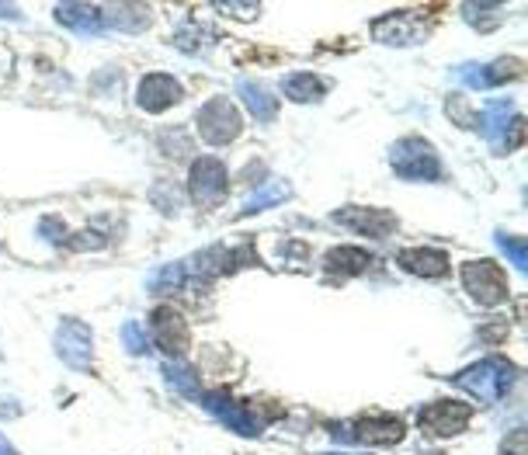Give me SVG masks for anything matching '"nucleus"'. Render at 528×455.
Returning <instances> with one entry per match:
<instances>
[{
    "label": "nucleus",
    "mask_w": 528,
    "mask_h": 455,
    "mask_svg": "<svg viewBox=\"0 0 528 455\" xmlns=\"http://www.w3.org/2000/svg\"><path fill=\"white\" fill-rule=\"evenodd\" d=\"M515 379H518L515 365L504 362V358H497V355H490V358H483V362H476V365H469V369L456 372V376H452V383H456L462 393L473 396V400L497 403V400H504V396L511 393Z\"/></svg>",
    "instance_id": "f257e3e1"
},
{
    "label": "nucleus",
    "mask_w": 528,
    "mask_h": 455,
    "mask_svg": "<svg viewBox=\"0 0 528 455\" xmlns=\"http://www.w3.org/2000/svg\"><path fill=\"white\" fill-rule=\"evenodd\" d=\"M476 129L487 136V143L494 146V153H511L522 146L525 139V122L522 115L515 112V105H511L508 98H494L487 101V105L480 108V115H476L473 122Z\"/></svg>",
    "instance_id": "f03ea898"
},
{
    "label": "nucleus",
    "mask_w": 528,
    "mask_h": 455,
    "mask_svg": "<svg viewBox=\"0 0 528 455\" xmlns=\"http://www.w3.org/2000/svg\"><path fill=\"white\" fill-rule=\"evenodd\" d=\"M390 164L403 181H442V160H438L435 146L421 136H407L390 150Z\"/></svg>",
    "instance_id": "7ed1b4c3"
},
{
    "label": "nucleus",
    "mask_w": 528,
    "mask_h": 455,
    "mask_svg": "<svg viewBox=\"0 0 528 455\" xmlns=\"http://www.w3.org/2000/svg\"><path fill=\"white\" fill-rule=\"evenodd\" d=\"M462 289L469 292L476 306H501L508 299V278H504L501 264L480 258V261H466L462 264Z\"/></svg>",
    "instance_id": "20e7f679"
},
{
    "label": "nucleus",
    "mask_w": 528,
    "mask_h": 455,
    "mask_svg": "<svg viewBox=\"0 0 528 455\" xmlns=\"http://www.w3.org/2000/svg\"><path fill=\"white\" fill-rule=\"evenodd\" d=\"M334 442L341 445H396L403 442V421L390 414H369L358 417L351 424H341L334 428Z\"/></svg>",
    "instance_id": "39448f33"
},
{
    "label": "nucleus",
    "mask_w": 528,
    "mask_h": 455,
    "mask_svg": "<svg viewBox=\"0 0 528 455\" xmlns=\"http://www.w3.org/2000/svg\"><path fill=\"white\" fill-rule=\"evenodd\" d=\"M473 421V407L462 400H435L417 410V428L428 438H456Z\"/></svg>",
    "instance_id": "423d86ee"
},
{
    "label": "nucleus",
    "mask_w": 528,
    "mask_h": 455,
    "mask_svg": "<svg viewBox=\"0 0 528 455\" xmlns=\"http://www.w3.org/2000/svg\"><path fill=\"white\" fill-rule=\"evenodd\" d=\"M188 192H192L198 209H216L230 192V174L219 157H198L188 171Z\"/></svg>",
    "instance_id": "0eeeda50"
},
{
    "label": "nucleus",
    "mask_w": 528,
    "mask_h": 455,
    "mask_svg": "<svg viewBox=\"0 0 528 455\" xmlns=\"http://www.w3.org/2000/svg\"><path fill=\"white\" fill-rule=\"evenodd\" d=\"M195 129H198V136H202L205 143L226 146V143H233V139L240 136L244 122H240V112L230 105V101H226V98H212V101H205V105L198 108Z\"/></svg>",
    "instance_id": "6e6552de"
},
{
    "label": "nucleus",
    "mask_w": 528,
    "mask_h": 455,
    "mask_svg": "<svg viewBox=\"0 0 528 455\" xmlns=\"http://www.w3.org/2000/svg\"><path fill=\"white\" fill-rule=\"evenodd\" d=\"M369 32L379 46L410 49V46H421V42L428 39V21H424L421 14L396 11V14H383V18L372 21Z\"/></svg>",
    "instance_id": "1a4fd4ad"
},
{
    "label": "nucleus",
    "mask_w": 528,
    "mask_h": 455,
    "mask_svg": "<svg viewBox=\"0 0 528 455\" xmlns=\"http://www.w3.org/2000/svg\"><path fill=\"white\" fill-rule=\"evenodd\" d=\"M150 334H153V344L167 358H185L188 348H192V330H188L185 317L174 306H157L150 313Z\"/></svg>",
    "instance_id": "9d476101"
},
{
    "label": "nucleus",
    "mask_w": 528,
    "mask_h": 455,
    "mask_svg": "<svg viewBox=\"0 0 528 455\" xmlns=\"http://www.w3.org/2000/svg\"><path fill=\"white\" fill-rule=\"evenodd\" d=\"M56 355L63 358L70 369L77 372H87L94 365V337H91V327L84 320H73L66 317L60 320L56 327Z\"/></svg>",
    "instance_id": "9b49d317"
},
{
    "label": "nucleus",
    "mask_w": 528,
    "mask_h": 455,
    "mask_svg": "<svg viewBox=\"0 0 528 455\" xmlns=\"http://www.w3.org/2000/svg\"><path fill=\"white\" fill-rule=\"evenodd\" d=\"M334 223L344 226V230L358 233V237L369 240H386L396 233V216L386 209H358V205H344V209L334 212Z\"/></svg>",
    "instance_id": "f8f14e48"
},
{
    "label": "nucleus",
    "mask_w": 528,
    "mask_h": 455,
    "mask_svg": "<svg viewBox=\"0 0 528 455\" xmlns=\"http://www.w3.org/2000/svg\"><path fill=\"white\" fill-rule=\"evenodd\" d=\"M202 403H205V410L216 417V421H223L226 428L233 431V435H240V438H258L261 435V421L254 417V410L244 407V403H237L233 396L205 393Z\"/></svg>",
    "instance_id": "ddd939ff"
},
{
    "label": "nucleus",
    "mask_w": 528,
    "mask_h": 455,
    "mask_svg": "<svg viewBox=\"0 0 528 455\" xmlns=\"http://www.w3.org/2000/svg\"><path fill=\"white\" fill-rule=\"evenodd\" d=\"M181 98H185V87H181V80H174L171 73H146L136 87V105L150 115H160V112H167V108L181 105Z\"/></svg>",
    "instance_id": "4468645a"
},
{
    "label": "nucleus",
    "mask_w": 528,
    "mask_h": 455,
    "mask_svg": "<svg viewBox=\"0 0 528 455\" xmlns=\"http://www.w3.org/2000/svg\"><path fill=\"white\" fill-rule=\"evenodd\" d=\"M518 73H522V63L518 60H494V63H462L452 70V77H456L459 84L483 91V87H497V84H504V80H515Z\"/></svg>",
    "instance_id": "2eb2a0df"
},
{
    "label": "nucleus",
    "mask_w": 528,
    "mask_h": 455,
    "mask_svg": "<svg viewBox=\"0 0 528 455\" xmlns=\"http://www.w3.org/2000/svg\"><path fill=\"white\" fill-rule=\"evenodd\" d=\"M396 264L410 275H421V278H442L449 275V254L438 251V247H403L396 254Z\"/></svg>",
    "instance_id": "dca6fc26"
},
{
    "label": "nucleus",
    "mask_w": 528,
    "mask_h": 455,
    "mask_svg": "<svg viewBox=\"0 0 528 455\" xmlns=\"http://www.w3.org/2000/svg\"><path fill=\"white\" fill-rule=\"evenodd\" d=\"M101 25L105 28H119V32H146L153 25V11L143 4H112V7H101Z\"/></svg>",
    "instance_id": "f3484780"
},
{
    "label": "nucleus",
    "mask_w": 528,
    "mask_h": 455,
    "mask_svg": "<svg viewBox=\"0 0 528 455\" xmlns=\"http://www.w3.org/2000/svg\"><path fill=\"white\" fill-rule=\"evenodd\" d=\"M53 14L63 28H70L77 35H98L105 28L101 25V7L94 4H56Z\"/></svg>",
    "instance_id": "a211bd4d"
},
{
    "label": "nucleus",
    "mask_w": 528,
    "mask_h": 455,
    "mask_svg": "<svg viewBox=\"0 0 528 455\" xmlns=\"http://www.w3.org/2000/svg\"><path fill=\"white\" fill-rule=\"evenodd\" d=\"M282 94L289 101H296V105H313V101H320L327 94V80H320L317 73L296 70L282 80Z\"/></svg>",
    "instance_id": "6ab92c4d"
},
{
    "label": "nucleus",
    "mask_w": 528,
    "mask_h": 455,
    "mask_svg": "<svg viewBox=\"0 0 528 455\" xmlns=\"http://www.w3.org/2000/svg\"><path fill=\"white\" fill-rule=\"evenodd\" d=\"M237 91H240V98L247 101V108H251L254 122H271L278 115V98L261 84V80H247L244 77L237 84Z\"/></svg>",
    "instance_id": "aec40b11"
},
{
    "label": "nucleus",
    "mask_w": 528,
    "mask_h": 455,
    "mask_svg": "<svg viewBox=\"0 0 528 455\" xmlns=\"http://www.w3.org/2000/svg\"><path fill=\"white\" fill-rule=\"evenodd\" d=\"M369 264H372V254L362 251V247H334V251H327V258H324L327 275H341V278L362 275Z\"/></svg>",
    "instance_id": "412c9836"
},
{
    "label": "nucleus",
    "mask_w": 528,
    "mask_h": 455,
    "mask_svg": "<svg viewBox=\"0 0 528 455\" xmlns=\"http://www.w3.org/2000/svg\"><path fill=\"white\" fill-rule=\"evenodd\" d=\"M285 198H292V188L285 185V181H264V185H258V192L244 202L240 216H254V212H264V209H271V205H282Z\"/></svg>",
    "instance_id": "4be33fe9"
},
{
    "label": "nucleus",
    "mask_w": 528,
    "mask_h": 455,
    "mask_svg": "<svg viewBox=\"0 0 528 455\" xmlns=\"http://www.w3.org/2000/svg\"><path fill=\"white\" fill-rule=\"evenodd\" d=\"M462 14H466L469 25H476L480 32H490L504 21V7L501 4H462Z\"/></svg>",
    "instance_id": "5701e85b"
},
{
    "label": "nucleus",
    "mask_w": 528,
    "mask_h": 455,
    "mask_svg": "<svg viewBox=\"0 0 528 455\" xmlns=\"http://www.w3.org/2000/svg\"><path fill=\"white\" fill-rule=\"evenodd\" d=\"M209 42H212V35L205 32L202 25H195V21H188V25H181L178 32H174V46H178L181 53H188V56L202 53Z\"/></svg>",
    "instance_id": "b1692460"
},
{
    "label": "nucleus",
    "mask_w": 528,
    "mask_h": 455,
    "mask_svg": "<svg viewBox=\"0 0 528 455\" xmlns=\"http://www.w3.org/2000/svg\"><path fill=\"white\" fill-rule=\"evenodd\" d=\"M164 379H167V386H174L178 393H185L188 400H198V379H195V372L188 369V365L167 362L164 365Z\"/></svg>",
    "instance_id": "393cba45"
},
{
    "label": "nucleus",
    "mask_w": 528,
    "mask_h": 455,
    "mask_svg": "<svg viewBox=\"0 0 528 455\" xmlns=\"http://www.w3.org/2000/svg\"><path fill=\"white\" fill-rule=\"evenodd\" d=\"M122 344H126L129 355H150V337H146L143 324H136V320L122 324Z\"/></svg>",
    "instance_id": "a878e982"
},
{
    "label": "nucleus",
    "mask_w": 528,
    "mask_h": 455,
    "mask_svg": "<svg viewBox=\"0 0 528 455\" xmlns=\"http://www.w3.org/2000/svg\"><path fill=\"white\" fill-rule=\"evenodd\" d=\"M497 247H501L504 258H511L518 271H525V240L522 237H504V233H497Z\"/></svg>",
    "instance_id": "bb28decb"
},
{
    "label": "nucleus",
    "mask_w": 528,
    "mask_h": 455,
    "mask_svg": "<svg viewBox=\"0 0 528 455\" xmlns=\"http://www.w3.org/2000/svg\"><path fill=\"white\" fill-rule=\"evenodd\" d=\"M39 237L42 240H49V244H66V226H63V219H56V216H46L39 223Z\"/></svg>",
    "instance_id": "cd10ccee"
},
{
    "label": "nucleus",
    "mask_w": 528,
    "mask_h": 455,
    "mask_svg": "<svg viewBox=\"0 0 528 455\" xmlns=\"http://www.w3.org/2000/svg\"><path fill=\"white\" fill-rule=\"evenodd\" d=\"M219 14H233L237 21H254L261 14V4H212Z\"/></svg>",
    "instance_id": "c85d7f7f"
},
{
    "label": "nucleus",
    "mask_w": 528,
    "mask_h": 455,
    "mask_svg": "<svg viewBox=\"0 0 528 455\" xmlns=\"http://www.w3.org/2000/svg\"><path fill=\"white\" fill-rule=\"evenodd\" d=\"M445 112H449V119L459 122L462 129H469L476 122V115H469V108H466V101H462V98H449V101H445Z\"/></svg>",
    "instance_id": "c756f323"
},
{
    "label": "nucleus",
    "mask_w": 528,
    "mask_h": 455,
    "mask_svg": "<svg viewBox=\"0 0 528 455\" xmlns=\"http://www.w3.org/2000/svg\"><path fill=\"white\" fill-rule=\"evenodd\" d=\"M497 455H525V431L522 428L511 431V435L504 438V445H501V452Z\"/></svg>",
    "instance_id": "7c9ffc66"
},
{
    "label": "nucleus",
    "mask_w": 528,
    "mask_h": 455,
    "mask_svg": "<svg viewBox=\"0 0 528 455\" xmlns=\"http://www.w3.org/2000/svg\"><path fill=\"white\" fill-rule=\"evenodd\" d=\"M0 18H7V21H18L21 18V11L14 4H0Z\"/></svg>",
    "instance_id": "2f4dec72"
},
{
    "label": "nucleus",
    "mask_w": 528,
    "mask_h": 455,
    "mask_svg": "<svg viewBox=\"0 0 528 455\" xmlns=\"http://www.w3.org/2000/svg\"><path fill=\"white\" fill-rule=\"evenodd\" d=\"M0 455H18V449H14V445L7 442L4 435H0Z\"/></svg>",
    "instance_id": "473e14b6"
},
{
    "label": "nucleus",
    "mask_w": 528,
    "mask_h": 455,
    "mask_svg": "<svg viewBox=\"0 0 528 455\" xmlns=\"http://www.w3.org/2000/svg\"><path fill=\"white\" fill-rule=\"evenodd\" d=\"M320 455H362V452H320Z\"/></svg>",
    "instance_id": "72a5a7b5"
}]
</instances>
